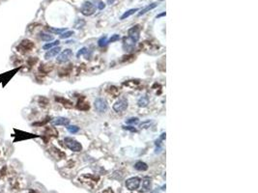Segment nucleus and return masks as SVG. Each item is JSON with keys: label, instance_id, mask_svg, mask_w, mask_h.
<instances>
[{"label": "nucleus", "instance_id": "obj_1", "mask_svg": "<svg viewBox=\"0 0 258 193\" xmlns=\"http://www.w3.org/2000/svg\"><path fill=\"white\" fill-rule=\"evenodd\" d=\"M64 143L67 146V148L70 149L71 151H73V152L78 153L80 151H82V145L78 141H76V139H74L72 137H65Z\"/></svg>", "mask_w": 258, "mask_h": 193}, {"label": "nucleus", "instance_id": "obj_2", "mask_svg": "<svg viewBox=\"0 0 258 193\" xmlns=\"http://www.w3.org/2000/svg\"><path fill=\"white\" fill-rule=\"evenodd\" d=\"M80 12H81V14L84 15V16H87V17L92 16V15L95 14V12H96V6L92 3V2L85 1L82 5H81Z\"/></svg>", "mask_w": 258, "mask_h": 193}, {"label": "nucleus", "instance_id": "obj_3", "mask_svg": "<svg viewBox=\"0 0 258 193\" xmlns=\"http://www.w3.org/2000/svg\"><path fill=\"white\" fill-rule=\"evenodd\" d=\"M79 180H80L82 184H85L86 185H88V186L93 187L94 185L97 184V182H98V180H99V178L95 177V176H92V175L86 174V175L81 176V177L79 178Z\"/></svg>", "mask_w": 258, "mask_h": 193}, {"label": "nucleus", "instance_id": "obj_4", "mask_svg": "<svg viewBox=\"0 0 258 193\" xmlns=\"http://www.w3.org/2000/svg\"><path fill=\"white\" fill-rule=\"evenodd\" d=\"M128 37L131 41H133L135 43H137L138 40L140 38V28L138 25L133 26L131 28L129 29L128 31Z\"/></svg>", "mask_w": 258, "mask_h": 193}, {"label": "nucleus", "instance_id": "obj_5", "mask_svg": "<svg viewBox=\"0 0 258 193\" xmlns=\"http://www.w3.org/2000/svg\"><path fill=\"white\" fill-rule=\"evenodd\" d=\"M94 106H95V109L99 113H103L107 110V102H106L105 98H96L95 102H94Z\"/></svg>", "mask_w": 258, "mask_h": 193}, {"label": "nucleus", "instance_id": "obj_6", "mask_svg": "<svg viewBox=\"0 0 258 193\" xmlns=\"http://www.w3.org/2000/svg\"><path fill=\"white\" fill-rule=\"evenodd\" d=\"M128 108V100L125 98H120L113 104V110L117 113H122Z\"/></svg>", "mask_w": 258, "mask_h": 193}, {"label": "nucleus", "instance_id": "obj_7", "mask_svg": "<svg viewBox=\"0 0 258 193\" xmlns=\"http://www.w3.org/2000/svg\"><path fill=\"white\" fill-rule=\"evenodd\" d=\"M19 69H21V67H19V68H17V69H14V70L10 71L8 73H5L3 75H0V81L3 83V86H5L6 83H8L9 81L11 80L12 77H13V76L19 71Z\"/></svg>", "mask_w": 258, "mask_h": 193}, {"label": "nucleus", "instance_id": "obj_8", "mask_svg": "<svg viewBox=\"0 0 258 193\" xmlns=\"http://www.w3.org/2000/svg\"><path fill=\"white\" fill-rule=\"evenodd\" d=\"M140 185V179L137 177L130 178L126 180V187L130 190H135L139 187Z\"/></svg>", "mask_w": 258, "mask_h": 193}, {"label": "nucleus", "instance_id": "obj_9", "mask_svg": "<svg viewBox=\"0 0 258 193\" xmlns=\"http://www.w3.org/2000/svg\"><path fill=\"white\" fill-rule=\"evenodd\" d=\"M73 56V51L72 49H65L64 51L59 54L58 57H57V62L58 63H66L71 59V57Z\"/></svg>", "mask_w": 258, "mask_h": 193}, {"label": "nucleus", "instance_id": "obj_10", "mask_svg": "<svg viewBox=\"0 0 258 193\" xmlns=\"http://www.w3.org/2000/svg\"><path fill=\"white\" fill-rule=\"evenodd\" d=\"M33 46H34V44L31 41H29V40H23L18 46V50L21 51V52H27V51L31 50L33 48Z\"/></svg>", "mask_w": 258, "mask_h": 193}, {"label": "nucleus", "instance_id": "obj_11", "mask_svg": "<svg viewBox=\"0 0 258 193\" xmlns=\"http://www.w3.org/2000/svg\"><path fill=\"white\" fill-rule=\"evenodd\" d=\"M60 51H61V48H60V46H55V48H53L48 49V50L46 51V53L44 54V58H46V59L53 58L54 56L58 55V54L60 53Z\"/></svg>", "mask_w": 258, "mask_h": 193}, {"label": "nucleus", "instance_id": "obj_12", "mask_svg": "<svg viewBox=\"0 0 258 193\" xmlns=\"http://www.w3.org/2000/svg\"><path fill=\"white\" fill-rule=\"evenodd\" d=\"M51 123H52L54 126H69L70 120L65 117H56L51 121Z\"/></svg>", "mask_w": 258, "mask_h": 193}, {"label": "nucleus", "instance_id": "obj_13", "mask_svg": "<svg viewBox=\"0 0 258 193\" xmlns=\"http://www.w3.org/2000/svg\"><path fill=\"white\" fill-rule=\"evenodd\" d=\"M135 44L133 41L129 38H125L124 39V43H123V48L125 49L126 51H131L133 49V48L135 46Z\"/></svg>", "mask_w": 258, "mask_h": 193}, {"label": "nucleus", "instance_id": "obj_14", "mask_svg": "<svg viewBox=\"0 0 258 193\" xmlns=\"http://www.w3.org/2000/svg\"><path fill=\"white\" fill-rule=\"evenodd\" d=\"M149 104V98L148 96H141L137 100V105L139 107H146Z\"/></svg>", "mask_w": 258, "mask_h": 193}, {"label": "nucleus", "instance_id": "obj_15", "mask_svg": "<svg viewBox=\"0 0 258 193\" xmlns=\"http://www.w3.org/2000/svg\"><path fill=\"white\" fill-rule=\"evenodd\" d=\"M158 3H152V4H149L148 6H146L145 8H143V9H141V11L139 12V13H138V16H142V15H144V14H146L147 13V12H149V11H151V10H153V9H155L156 7H158Z\"/></svg>", "mask_w": 258, "mask_h": 193}, {"label": "nucleus", "instance_id": "obj_16", "mask_svg": "<svg viewBox=\"0 0 258 193\" xmlns=\"http://www.w3.org/2000/svg\"><path fill=\"white\" fill-rule=\"evenodd\" d=\"M135 168L138 171H146L148 169V165L143 161H137L135 164Z\"/></svg>", "mask_w": 258, "mask_h": 193}, {"label": "nucleus", "instance_id": "obj_17", "mask_svg": "<svg viewBox=\"0 0 258 193\" xmlns=\"http://www.w3.org/2000/svg\"><path fill=\"white\" fill-rule=\"evenodd\" d=\"M136 12H138V8H135V9H131V10H128L127 12H125V13H124L122 16H121V18H120V19H128L129 17H131V16H133V14L135 13H136Z\"/></svg>", "mask_w": 258, "mask_h": 193}, {"label": "nucleus", "instance_id": "obj_18", "mask_svg": "<svg viewBox=\"0 0 258 193\" xmlns=\"http://www.w3.org/2000/svg\"><path fill=\"white\" fill-rule=\"evenodd\" d=\"M46 30H48V32H50V33L61 35L63 32L66 31V28H53V27H48V28H46Z\"/></svg>", "mask_w": 258, "mask_h": 193}, {"label": "nucleus", "instance_id": "obj_19", "mask_svg": "<svg viewBox=\"0 0 258 193\" xmlns=\"http://www.w3.org/2000/svg\"><path fill=\"white\" fill-rule=\"evenodd\" d=\"M59 44H60V42H59V41H54L53 43L46 44L43 46V48L44 49V50H48V49H50V48H55V46H58Z\"/></svg>", "mask_w": 258, "mask_h": 193}, {"label": "nucleus", "instance_id": "obj_20", "mask_svg": "<svg viewBox=\"0 0 258 193\" xmlns=\"http://www.w3.org/2000/svg\"><path fill=\"white\" fill-rule=\"evenodd\" d=\"M154 124V121L153 120H146L144 121V122L140 123L139 124V128H143V130H145V128H150L151 126H152Z\"/></svg>", "mask_w": 258, "mask_h": 193}, {"label": "nucleus", "instance_id": "obj_21", "mask_svg": "<svg viewBox=\"0 0 258 193\" xmlns=\"http://www.w3.org/2000/svg\"><path fill=\"white\" fill-rule=\"evenodd\" d=\"M40 38L44 42H49V41H52L53 40V36L49 35V34H46V33H41L40 34Z\"/></svg>", "mask_w": 258, "mask_h": 193}, {"label": "nucleus", "instance_id": "obj_22", "mask_svg": "<svg viewBox=\"0 0 258 193\" xmlns=\"http://www.w3.org/2000/svg\"><path fill=\"white\" fill-rule=\"evenodd\" d=\"M108 44V40H107V37L106 36L101 37V38L99 39V41H98V44H99V46H101V48L105 46V44Z\"/></svg>", "mask_w": 258, "mask_h": 193}, {"label": "nucleus", "instance_id": "obj_23", "mask_svg": "<svg viewBox=\"0 0 258 193\" xmlns=\"http://www.w3.org/2000/svg\"><path fill=\"white\" fill-rule=\"evenodd\" d=\"M67 130H68V132L71 133H76L79 132V128L78 126H68V127H67Z\"/></svg>", "mask_w": 258, "mask_h": 193}, {"label": "nucleus", "instance_id": "obj_24", "mask_svg": "<svg viewBox=\"0 0 258 193\" xmlns=\"http://www.w3.org/2000/svg\"><path fill=\"white\" fill-rule=\"evenodd\" d=\"M142 188L143 190H145V191H147V190H149L151 188V182L149 180H143L142 182Z\"/></svg>", "mask_w": 258, "mask_h": 193}, {"label": "nucleus", "instance_id": "obj_25", "mask_svg": "<svg viewBox=\"0 0 258 193\" xmlns=\"http://www.w3.org/2000/svg\"><path fill=\"white\" fill-rule=\"evenodd\" d=\"M74 33V31H65L60 35V38L61 39H68V38H70L71 36H73Z\"/></svg>", "mask_w": 258, "mask_h": 193}, {"label": "nucleus", "instance_id": "obj_26", "mask_svg": "<svg viewBox=\"0 0 258 193\" xmlns=\"http://www.w3.org/2000/svg\"><path fill=\"white\" fill-rule=\"evenodd\" d=\"M120 39H121V37L119 34H113V35H111L110 38L108 39V43H115V42L119 41Z\"/></svg>", "mask_w": 258, "mask_h": 193}, {"label": "nucleus", "instance_id": "obj_27", "mask_svg": "<svg viewBox=\"0 0 258 193\" xmlns=\"http://www.w3.org/2000/svg\"><path fill=\"white\" fill-rule=\"evenodd\" d=\"M138 122H139V120H138V118H136V117L130 118L126 121V123H127L128 125H136V124H138Z\"/></svg>", "mask_w": 258, "mask_h": 193}, {"label": "nucleus", "instance_id": "obj_28", "mask_svg": "<svg viewBox=\"0 0 258 193\" xmlns=\"http://www.w3.org/2000/svg\"><path fill=\"white\" fill-rule=\"evenodd\" d=\"M85 52H87V48H82L81 49H79V51L78 52V54H76V56H78V57H79V56L82 55V54H84Z\"/></svg>", "mask_w": 258, "mask_h": 193}, {"label": "nucleus", "instance_id": "obj_29", "mask_svg": "<svg viewBox=\"0 0 258 193\" xmlns=\"http://www.w3.org/2000/svg\"><path fill=\"white\" fill-rule=\"evenodd\" d=\"M98 8L100 9V10H103V9H105V4L103 3V2H100V3H99V6H98Z\"/></svg>", "mask_w": 258, "mask_h": 193}, {"label": "nucleus", "instance_id": "obj_30", "mask_svg": "<svg viewBox=\"0 0 258 193\" xmlns=\"http://www.w3.org/2000/svg\"><path fill=\"white\" fill-rule=\"evenodd\" d=\"M124 130H131V132H136V130L135 128L133 127H123Z\"/></svg>", "mask_w": 258, "mask_h": 193}, {"label": "nucleus", "instance_id": "obj_31", "mask_svg": "<svg viewBox=\"0 0 258 193\" xmlns=\"http://www.w3.org/2000/svg\"><path fill=\"white\" fill-rule=\"evenodd\" d=\"M101 193H114V191H113L112 189L107 188V189H105V190H103V191H101Z\"/></svg>", "mask_w": 258, "mask_h": 193}, {"label": "nucleus", "instance_id": "obj_32", "mask_svg": "<svg viewBox=\"0 0 258 193\" xmlns=\"http://www.w3.org/2000/svg\"><path fill=\"white\" fill-rule=\"evenodd\" d=\"M165 15H166L165 12H162V13H161L160 15H158V16H157V19H160V18H162V17H164Z\"/></svg>", "mask_w": 258, "mask_h": 193}]
</instances>
